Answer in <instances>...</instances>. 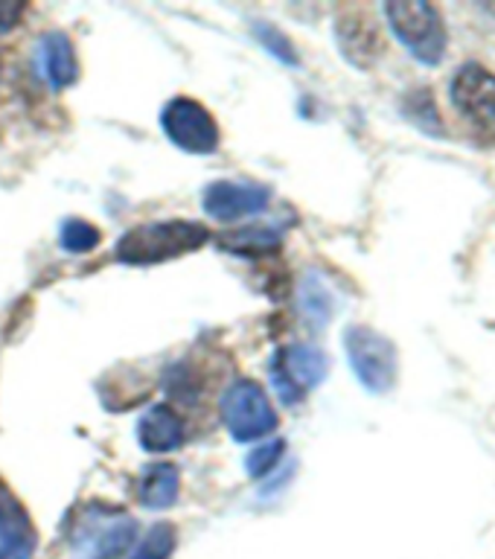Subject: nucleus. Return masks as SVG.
<instances>
[{
	"label": "nucleus",
	"mask_w": 495,
	"mask_h": 559,
	"mask_svg": "<svg viewBox=\"0 0 495 559\" xmlns=\"http://www.w3.org/2000/svg\"><path fill=\"white\" fill-rule=\"evenodd\" d=\"M208 239V227L199 222H184V218L152 222V225H140L122 236L114 248V257L126 265H155V262L199 251Z\"/></svg>",
	"instance_id": "nucleus-1"
},
{
	"label": "nucleus",
	"mask_w": 495,
	"mask_h": 559,
	"mask_svg": "<svg viewBox=\"0 0 495 559\" xmlns=\"http://www.w3.org/2000/svg\"><path fill=\"white\" fill-rule=\"evenodd\" d=\"M385 15L391 21V29L397 33L414 59L423 64H437L446 52V24L440 9L432 3H388Z\"/></svg>",
	"instance_id": "nucleus-2"
},
{
	"label": "nucleus",
	"mask_w": 495,
	"mask_h": 559,
	"mask_svg": "<svg viewBox=\"0 0 495 559\" xmlns=\"http://www.w3.org/2000/svg\"><path fill=\"white\" fill-rule=\"evenodd\" d=\"M222 419L239 443L262 440L278 428V411L254 379H236L222 396Z\"/></svg>",
	"instance_id": "nucleus-3"
},
{
	"label": "nucleus",
	"mask_w": 495,
	"mask_h": 559,
	"mask_svg": "<svg viewBox=\"0 0 495 559\" xmlns=\"http://www.w3.org/2000/svg\"><path fill=\"white\" fill-rule=\"evenodd\" d=\"M344 344H347L350 365L356 370L358 382L374 393L391 391L397 382V349L391 341L370 326H353L344 335Z\"/></svg>",
	"instance_id": "nucleus-4"
},
{
	"label": "nucleus",
	"mask_w": 495,
	"mask_h": 559,
	"mask_svg": "<svg viewBox=\"0 0 495 559\" xmlns=\"http://www.w3.org/2000/svg\"><path fill=\"white\" fill-rule=\"evenodd\" d=\"M452 103L481 138L495 140V73L484 64H463L452 79Z\"/></svg>",
	"instance_id": "nucleus-5"
},
{
	"label": "nucleus",
	"mask_w": 495,
	"mask_h": 559,
	"mask_svg": "<svg viewBox=\"0 0 495 559\" xmlns=\"http://www.w3.org/2000/svg\"><path fill=\"white\" fill-rule=\"evenodd\" d=\"M327 370H330V361H327L321 349L292 344V347L280 349L278 358H274L271 379H274L280 400L286 405H297L315 384L323 382Z\"/></svg>",
	"instance_id": "nucleus-6"
},
{
	"label": "nucleus",
	"mask_w": 495,
	"mask_h": 559,
	"mask_svg": "<svg viewBox=\"0 0 495 559\" xmlns=\"http://www.w3.org/2000/svg\"><path fill=\"white\" fill-rule=\"evenodd\" d=\"M166 138L173 140L175 146L192 155H210L219 146V129L216 120L210 117V111L196 99L178 96L164 108L161 117Z\"/></svg>",
	"instance_id": "nucleus-7"
},
{
	"label": "nucleus",
	"mask_w": 495,
	"mask_h": 559,
	"mask_svg": "<svg viewBox=\"0 0 495 559\" xmlns=\"http://www.w3.org/2000/svg\"><path fill=\"white\" fill-rule=\"evenodd\" d=\"M138 536V522L129 515H87L73 536V548L82 559H122Z\"/></svg>",
	"instance_id": "nucleus-8"
},
{
	"label": "nucleus",
	"mask_w": 495,
	"mask_h": 559,
	"mask_svg": "<svg viewBox=\"0 0 495 559\" xmlns=\"http://www.w3.org/2000/svg\"><path fill=\"white\" fill-rule=\"evenodd\" d=\"M0 545L7 559H33L38 533L15 492L0 480Z\"/></svg>",
	"instance_id": "nucleus-9"
},
{
	"label": "nucleus",
	"mask_w": 495,
	"mask_h": 559,
	"mask_svg": "<svg viewBox=\"0 0 495 559\" xmlns=\"http://www.w3.org/2000/svg\"><path fill=\"white\" fill-rule=\"evenodd\" d=\"M271 192L257 183H234L216 181L204 192V210L219 222H234L239 216L257 213L269 204Z\"/></svg>",
	"instance_id": "nucleus-10"
},
{
	"label": "nucleus",
	"mask_w": 495,
	"mask_h": 559,
	"mask_svg": "<svg viewBox=\"0 0 495 559\" xmlns=\"http://www.w3.org/2000/svg\"><path fill=\"white\" fill-rule=\"evenodd\" d=\"M339 44L344 56L358 68H370L379 59V52L385 50L382 35H379L374 21L356 15L339 21Z\"/></svg>",
	"instance_id": "nucleus-11"
},
{
	"label": "nucleus",
	"mask_w": 495,
	"mask_h": 559,
	"mask_svg": "<svg viewBox=\"0 0 495 559\" xmlns=\"http://www.w3.org/2000/svg\"><path fill=\"white\" fill-rule=\"evenodd\" d=\"M138 437L140 445L146 452H173V449H178L184 443V423L173 408L155 405V408H149L143 414V419H140Z\"/></svg>",
	"instance_id": "nucleus-12"
},
{
	"label": "nucleus",
	"mask_w": 495,
	"mask_h": 559,
	"mask_svg": "<svg viewBox=\"0 0 495 559\" xmlns=\"http://www.w3.org/2000/svg\"><path fill=\"white\" fill-rule=\"evenodd\" d=\"M178 489H181L178 466H173V463H149L143 475H140L138 498L140 504L149 507V510H164V507L175 504Z\"/></svg>",
	"instance_id": "nucleus-13"
},
{
	"label": "nucleus",
	"mask_w": 495,
	"mask_h": 559,
	"mask_svg": "<svg viewBox=\"0 0 495 559\" xmlns=\"http://www.w3.org/2000/svg\"><path fill=\"white\" fill-rule=\"evenodd\" d=\"M42 61L47 82L52 87H68L76 82V56H73V44H70V38L64 33L44 35Z\"/></svg>",
	"instance_id": "nucleus-14"
},
{
	"label": "nucleus",
	"mask_w": 495,
	"mask_h": 559,
	"mask_svg": "<svg viewBox=\"0 0 495 559\" xmlns=\"http://www.w3.org/2000/svg\"><path fill=\"white\" fill-rule=\"evenodd\" d=\"M222 248L227 251H239V253H260L278 248L280 236L271 230V227H245V230H236L231 236H222L219 239Z\"/></svg>",
	"instance_id": "nucleus-15"
},
{
	"label": "nucleus",
	"mask_w": 495,
	"mask_h": 559,
	"mask_svg": "<svg viewBox=\"0 0 495 559\" xmlns=\"http://www.w3.org/2000/svg\"><path fill=\"white\" fill-rule=\"evenodd\" d=\"M175 548V527L169 522H157L149 527V533L140 542V548L131 554V559H169Z\"/></svg>",
	"instance_id": "nucleus-16"
},
{
	"label": "nucleus",
	"mask_w": 495,
	"mask_h": 559,
	"mask_svg": "<svg viewBox=\"0 0 495 559\" xmlns=\"http://www.w3.org/2000/svg\"><path fill=\"white\" fill-rule=\"evenodd\" d=\"M96 242H99V230L94 225H87L85 218H70L61 227V245H64V251L85 253Z\"/></svg>",
	"instance_id": "nucleus-17"
},
{
	"label": "nucleus",
	"mask_w": 495,
	"mask_h": 559,
	"mask_svg": "<svg viewBox=\"0 0 495 559\" xmlns=\"http://www.w3.org/2000/svg\"><path fill=\"white\" fill-rule=\"evenodd\" d=\"M283 440H269V443H260V449H254L251 454H248V461H245V466H248V475H254V478H260V475H266V472H271L274 466L280 463V457H283Z\"/></svg>",
	"instance_id": "nucleus-18"
},
{
	"label": "nucleus",
	"mask_w": 495,
	"mask_h": 559,
	"mask_svg": "<svg viewBox=\"0 0 495 559\" xmlns=\"http://www.w3.org/2000/svg\"><path fill=\"white\" fill-rule=\"evenodd\" d=\"M304 309L313 314V318H318V323L327 321V318H330V312H332L330 295L323 292V286L315 277H309L304 283Z\"/></svg>",
	"instance_id": "nucleus-19"
},
{
	"label": "nucleus",
	"mask_w": 495,
	"mask_h": 559,
	"mask_svg": "<svg viewBox=\"0 0 495 559\" xmlns=\"http://www.w3.org/2000/svg\"><path fill=\"white\" fill-rule=\"evenodd\" d=\"M257 38H260L278 59H283L286 64H297V52L292 50V44H288V38L280 33V29H274L271 24H260L257 26Z\"/></svg>",
	"instance_id": "nucleus-20"
},
{
	"label": "nucleus",
	"mask_w": 495,
	"mask_h": 559,
	"mask_svg": "<svg viewBox=\"0 0 495 559\" xmlns=\"http://www.w3.org/2000/svg\"><path fill=\"white\" fill-rule=\"evenodd\" d=\"M24 3H0V33L12 29L21 21V15H24Z\"/></svg>",
	"instance_id": "nucleus-21"
},
{
	"label": "nucleus",
	"mask_w": 495,
	"mask_h": 559,
	"mask_svg": "<svg viewBox=\"0 0 495 559\" xmlns=\"http://www.w3.org/2000/svg\"><path fill=\"white\" fill-rule=\"evenodd\" d=\"M0 559H7V557H3V554H0Z\"/></svg>",
	"instance_id": "nucleus-22"
}]
</instances>
